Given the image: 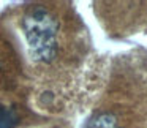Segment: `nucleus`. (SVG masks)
<instances>
[{
    "label": "nucleus",
    "instance_id": "obj_1",
    "mask_svg": "<svg viewBox=\"0 0 147 128\" xmlns=\"http://www.w3.org/2000/svg\"><path fill=\"white\" fill-rule=\"evenodd\" d=\"M22 29L32 57L45 63L54 60L57 54V19L46 8L35 7L24 16Z\"/></svg>",
    "mask_w": 147,
    "mask_h": 128
},
{
    "label": "nucleus",
    "instance_id": "obj_2",
    "mask_svg": "<svg viewBox=\"0 0 147 128\" xmlns=\"http://www.w3.org/2000/svg\"><path fill=\"white\" fill-rule=\"evenodd\" d=\"M87 128H119L117 127V120L112 114H96L87 123Z\"/></svg>",
    "mask_w": 147,
    "mask_h": 128
},
{
    "label": "nucleus",
    "instance_id": "obj_3",
    "mask_svg": "<svg viewBox=\"0 0 147 128\" xmlns=\"http://www.w3.org/2000/svg\"><path fill=\"white\" fill-rule=\"evenodd\" d=\"M18 122L19 117L14 109L0 106V128H16Z\"/></svg>",
    "mask_w": 147,
    "mask_h": 128
}]
</instances>
